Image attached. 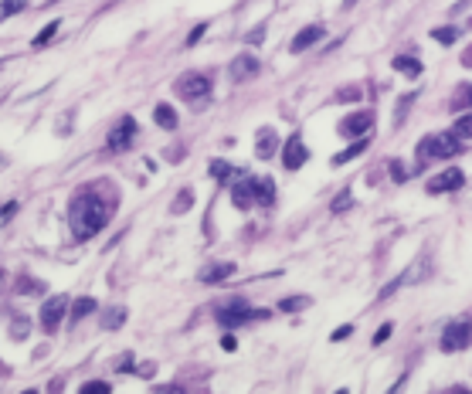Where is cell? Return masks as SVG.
Here are the masks:
<instances>
[{"instance_id":"obj_31","label":"cell","mask_w":472,"mask_h":394,"mask_svg":"<svg viewBox=\"0 0 472 394\" xmlns=\"http://www.w3.org/2000/svg\"><path fill=\"white\" fill-rule=\"evenodd\" d=\"M14 10H21V3H14V0H3V3H0V21H3V17H10Z\"/></svg>"},{"instance_id":"obj_45","label":"cell","mask_w":472,"mask_h":394,"mask_svg":"<svg viewBox=\"0 0 472 394\" xmlns=\"http://www.w3.org/2000/svg\"><path fill=\"white\" fill-rule=\"evenodd\" d=\"M0 292H3V272H0Z\"/></svg>"},{"instance_id":"obj_48","label":"cell","mask_w":472,"mask_h":394,"mask_svg":"<svg viewBox=\"0 0 472 394\" xmlns=\"http://www.w3.org/2000/svg\"><path fill=\"white\" fill-rule=\"evenodd\" d=\"M14 3H24V0H14Z\"/></svg>"},{"instance_id":"obj_6","label":"cell","mask_w":472,"mask_h":394,"mask_svg":"<svg viewBox=\"0 0 472 394\" xmlns=\"http://www.w3.org/2000/svg\"><path fill=\"white\" fill-rule=\"evenodd\" d=\"M370 126H374V113H370V109H360V113H350V116L343 119V122L337 126V133L347 136V140H364V136L370 133Z\"/></svg>"},{"instance_id":"obj_36","label":"cell","mask_w":472,"mask_h":394,"mask_svg":"<svg viewBox=\"0 0 472 394\" xmlns=\"http://www.w3.org/2000/svg\"><path fill=\"white\" fill-rule=\"evenodd\" d=\"M350 333H354V326H340V330H333L330 340H343V337H350Z\"/></svg>"},{"instance_id":"obj_22","label":"cell","mask_w":472,"mask_h":394,"mask_svg":"<svg viewBox=\"0 0 472 394\" xmlns=\"http://www.w3.org/2000/svg\"><path fill=\"white\" fill-rule=\"evenodd\" d=\"M452 133H455L459 140H469V136H472V113H466V116H459V119H455Z\"/></svg>"},{"instance_id":"obj_1","label":"cell","mask_w":472,"mask_h":394,"mask_svg":"<svg viewBox=\"0 0 472 394\" xmlns=\"http://www.w3.org/2000/svg\"><path fill=\"white\" fill-rule=\"evenodd\" d=\"M109 214H113V204L102 200L95 191L75 194L72 204H68V225H72L75 238H92L95 232H102L106 221H109Z\"/></svg>"},{"instance_id":"obj_17","label":"cell","mask_w":472,"mask_h":394,"mask_svg":"<svg viewBox=\"0 0 472 394\" xmlns=\"http://www.w3.org/2000/svg\"><path fill=\"white\" fill-rule=\"evenodd\" d=\"M255 194H258V204H276V184L269 177H255Z\"/></svg>"},{"instance_id":"obj_10","label":"cell","mask_w":472,"mask_h":394,"mask_svg":"<svg viewBox=\"0 0 472 394\" xmlns=\"http://www.w3.org/2000/svg\"><path fill=\"white\" fill-rule=\"evenodd\" d=\"M133 136H136V119H122V122H119L116 129H113V133H109V150H126V147H129V143H133Z\"/></svg>"},{"instance_id":"obj_12","label":"cell","mask_w":472,"mask_h":394,"mask_svg":"<svg viewBox=\"0 0 472 394\" xmlns=\"http://www.w3.org/2000/svg\"><path fill=\"white\" fill-rule=\"evenodd\" d=\"M276 150H279L276 129H272V126H262V129H258V136H255V153H258L262 160H269Z\"/></svg>"},{"instance_id":"obj_38","label":"cell","mask_w":472,"mask_h":394,"mask_svg":"<svg viewBox=\"0 0 472 394\" xmlns=\"http://www.w3.org/2000/svg\"><path fill=\"white\" fill-rule=\"evenodd\" d=\"M153 394H184V391H180L177 384H167V388H157V391H153Z\"/></svg>"},{"instance_id":"obj_13","label":"cell","mask_w":472,"mask_h":394,"mask_svg":"<svg viewBox=\"0 0 472 394\" xmlns=\"http://www.w3.org/2000/svg\"><path fill=\"white\" fill-rule=\"evenodd\" d=\"M255 72H258V62H255L252 55H238L235 62H232V72H228V75L235 82H245V79H252Z\"/></svg>"},{"instance_id":"obj_49","label":"cell","mask_w":472,"mask_h":394,"mask_svg":"<svg viewBox=\"0 0 472 394\" xmlns=\"http://www.w3.org/2000/svg\"><path fill=\"white\" fill-rule=\"evenodd\" d=\"M337 394H347V391H337Z\"/></svg>"},{"instance_id":"obj_37","label":"cell","mask_w":472,"mask_h":394,"mask_svg":"<svg viewBox=\"0 0 472 394\" xmlns=\"http://www.w3.org/2000/svg\"><path fill=\"white\" fill-rule=\"evenodd\" d=\"M204 31H207V28H204V24H200V28H194V31H191V38H187V44H197V41H200V35H204Z\"/></svg>"},{"instance_id":"obj_44","label":"cell","mask_w":472,"mask_h":394,"mask_svg":"<svg viewBox=\"0 0 472 394\" xmlns=\"http://www.w3.org/2000/svg\"><path fill=\"white\" fill-rule=\"evenodd\" d=\"M3 374H7V367H3V364H0V377H3Z\"/></svg>"},{"instance_id":"obj_11","label":"cell","mask_w":472,"mask_h":394,"mask_svg":"<svg viewBox=\"0 0 472 394\" xmlns=\"http://www.w3.org/2000/svg\"><path fill=\"white\" fill-rule=\"evenodd\" d=\"M232 200H235V207H241V211H248L252 204H258V194H255V177L238 180L235 187H232Z\"/></svg>"},{"instance_id":"obj_3","label":"cell","mask_w":472,"mask_h":394,"mask_svg":"<svg viewBox=\"0 0 472 394\" xmlns=\"http://www.w3.org/2000/svg\"><path fill=\"white\" fill-rule=\"evenodd\" d=\"M469 344H472V319L469 316L449 319L445 330H442V350H445V354H455V350H466Z\"/></svg>"},{"instance_id":"obj_40","label":"cell","mask_w":472,"mask_h":394,"mask_svg":"<svg viewBox=\"0 0 472 394\" xmlns=\"http://www.w3.org/2000/svg\"><path fill=\"white\" fill-rule=\"evenodd\" d=\"M221 347H225V350H235L238 344H235V337H232V333H228V337H225V340H221Z\"/></svg>"},{"instance_id":"obj_7","label":"cell","mask_w":472,"mask_h":394,"mask_svg":"<svg viewBox=\"0 0 472 394\" xmlns=\"http://www.w3.org/2000/svg\"><path fill=\"white\" fill-rule=\"evenodd\" d=\"M65 313H68V299H65V296H51V299L41 306V326H44V333H55V330L62 326Z\"/></svg>"},{"instance_id":"obj_8","label":"cell","mask_w":472,"mask_h":394,"mask_svg":"<svg viewBox=\"0 0 472 394\" xmlns=\"http://www.w3.org/2000/svg\"><path fill=\"white\" fill-rule=\"evenodd\" d=\"M306 160H310V150H306L303 136H299V133L289 136V143H285V150H282V167H285V170H299Z\"/></svg>"},{"instance_id":"obj_28","label":"cell","mask_w":472,"mask_h":394,"mask_svg":"<svg viewBox=\"0 0 472 394\" xmlns=\"http://www.w3.org/2000/svg\"><path fill=\"white\" fill-rule=\"evenodd\" d=\"M191 200H194V194H191V191H180V194H177V200H173V211H177V214H184V211L191 207Z\"/></svg>"},{"instance_id":"obj_15","label":"cell","mask_w":472,"mask_h":394,"mask_svg":"<svg viewBox=\"0 0 472 394\" xmlns=\"http://www.w3.org/2000/svg\"><path fill=\"white\" fill-rule=\"evenodd\" d=\"M235 276V262H218V265H207L204 272H200V282L204 285H214V282H221V279Z\"/></svg>"},{"instance_id":"obj_4","label":"cell","mask_w":472,"mask_h":394,"mask_svg":"<svg viewBox=\"0 0 472 394\" xmlns=\"http://www.w3.org/2000/svg\"><path fill=\"white\" fill-rule=\"evenodd\" d=\"M173 92H177L184 102L197 106V102H204V99L211 95V79H207V75H200V72H187V75H180V79H177Z\"/></svg>"},{"instance_id":"obj_25","label":"cell","mask_w":472,"mask_h":394,"mask_svg":"<svg viewBox=\"0 0 472 394\" xmlns=\"http://www.w3.org/2000/svg\"><path fill=\"white\" fill-rule=\"evenodd\" d=\"M122 323H126V310H109V316H102V326H106V330H116Z\"/></svg>"},{"instance_id":"obj_42","label":"cell","mask_w":472,"mask_h":394,"mask_svg":"<svg viewBox=\"0 0 472 394\" xmlns=\"http://www.w3.org/2000/svg\"><path fill=\"white\" fill-rule=\"evenodd\" d=\"M462 65H469V68H472V48L466 51V55H462Z\"/></svg>"},{"instance_id":"obj_43","label":"cell","mask_w":472,"mask_h":394,"mask_svg":"<svg viewBox=\"0 0 472 394\" xmlns=\"http://www.w3.org/2000/svg\"><path fill=\"white\" fill-rule=\"evenodd\" d=\"M449 394H472V391H466V388H452Z\"/></svg>"},{"instance_id":"obj_14","label":"cell","mask_w":472,"mask_h":394,"mask_svg":"<svg viewBox=\"0 0 472 394\" xmlns=\"http://www.w3.org/2000/svg\"><path fill=\"white\" fill-rule=\"evenodd\" d=\"M319 38H323V28H319V24H310V28H303V31L296 35V41H292L289 48H292V51L299 55V51H306V48H313V44H316V41H319Z\"/></svg>"},{"instance_id":"obj_19","label":"cell","mask_w":472,"mask_h":394,"mask_svg":"<svg viewBox=\"0 0 472 394\" xmlns=\"http://www.w3.org/2000/svg\"><path fill=\"white\" fill-rule=\"evenodd\" d=\"M153 119H157V126H163V129H173V126H177V113H173V106H167V102H160L157 109H153Z\"/></svg>"},{"instance_id":"obj_26","label":"cell","mask_w":472,"mask_h":394,"mask_svg":"<svg viewBox=\"0 0 472 394\" xmlns=\"http://www.w3.org/2000/svg\"><path fill=\"white\" fill-rule=\"evenodd\" d=\"M79 394H113V388L106 381H88V384H82Z\"/></svg>"},{"instance_id":"obj_20","label":"cell","mask_w":472,"mask_h":394,"mask_svg":"<svg viewBox=\"0 0 472 394\" xmlns=\"http://www.w3.org/2000/svg\"><path fill=\"white\" fill-rule=\"evenodd\" d=\"M235 173H238V170L232 167V163H225V160H211V177H214V180H221V184H225V180H232Z\"/></svg>"},{"instance_id":"obj_21","label":"cell","mask_w":472,"mask_h":394,"mask_svg":"<svg viewBox=\"0 0 472 394\" xmlns=\"http://www.w3.org/2000/svg\"><path fill=\"white\" fill-rule=\"evenodd\" d=\"M88 313H95V299H92V296H82L79 303L72 306V319H82V316H88Z\"/></svg>"},{"instance_id":"obj_47","label":"cell","mask_w":472,"mask_h":394,"mask_svg":"<svg viewBox=\"0 0 472 394\" xmlns=\"http://www.w3.org/2000/svg\"><path fill=\"white\" fill-rule=\"evenodd\" d=\"M24 394H38V391H24Z\"/></svg>"},{"instance_id":"obj_39","label":"cell","mask_w":472,"mask_h":394,"mask_svg":"<svg viewBox=\"0 0 472 394\" xmlns=\"http://www.w3.org/2000/svg\"><path fill=\"white\" fill-rule=\"evenodd\" d=\"M404 381H408V374H401V377L394 381V388H391V391H388V394H397V391H401V388H404Z\"/></svg>"},{"instance_id":"obj_30","label":"cell","mask_w":472,"mask_h":394,"mask_svg":"<svg viewBox=\"0 0 472 394\" xmlns=\"http://www.w3.org/2000/svg\"><path fill=\"white\" fill-rule=\"evenodd\" d=\"M391 333H394V323H384V326H381V330L374 333V347H381V344H384V340H388Z\"/></svg>"},{"instance_id":"obj_35","label":"cell","mask_w":472,"mask_h":394,"mask_svg":"<svg viewBox=\"0 0 472 394\" xmlns=\"http://www.w3.org/2000/svg\"><path fill=\"white\" fill-rule=\"evenodd\" d=\"M391 173H394V180H408V177H404V167H401L397 160H391Z\"/></svg>"},{"instance_id":"obj_18","label":"cell","mask_w":472,"mask_h":394,"mask_svg":"<svg viewBox=\"0 0 472 394\" xmlns=\"http://www.w3.org/2000/svg\"><path fill=\"white\" fill-rule=\"evenodd\" d=\"M367 143H370V140H367V136H364V140H354V143H350V147H347V150H343V153H337V157H333V167H343V163H347V160L360 157V153H364V150H367Z\"/></svg>"},{"instance_id":"obj_2","label":"cell","mask_w":472,"mask_h":394,"mask_svg":"<svg viewBox=\"0 0 472 394\" xmlns=\"http://www.w3.org/2000/svg\"><path fill=\"white\" fill-rule=\"evenodd\" d=\"M462 153V140L455 136V133H435V136H425L422 143H418V170L422 167H428L432 160H445V157H459Z\"/></svg>"},{"instance_id":"obj_27","label":"cell","mask_w":472,"mask_h":394,"mask_svg":"<svg viewBox=\"0 0 472 394\" xmlns=\"http://www.w3.org/2000/svg\"><path fill=\"white\" fill-rule=\"evenodd\" d=\"M41 289H44V282H38V279H21V285H17V292H21V296H28V292H41Z\"/></svg>"},{"instance_id":"obj_23","label":"cell","mask_w":472,"mask_h":394,"mask_svg":"<svg viewBox=\"0 0 472 394\" xmlns=\"http://www.w3.org/2000/svg\"><path fill=\"white\" fill-rule=\"evenodd\" d=\"M310 306V296H292V299H282L279 303V310L282 313H292V310H306Z\"/></svg>"},{"instance_id":"obj_5","label":"cell","mask_w":472,"mask_h":394,"mask_svg":"<svg viewBox=\"0 0 472 394\" xmlns=\"http://www.w3.org/2000/svg\"><path fill=\"white\" fill-rule=\"evenodd\" d=\"M262 316H265L262 310H252V306H248L245 299H232L228 306H221V313H218V323L232 330V326H241V323H252V319H262Z\"/></svg>"},{"instance_id":"obj_9","label":"cell","mask_w":472,"mask_h":394,"mask_svg":"<svg viewBox=\"0 0 472 394\" xmlns=\"http://www.w3.org/2000/svg\"><path fill=\"white\" fill-rule=\"evenodd\" d=\"M462 184H466V173L449 167L445 173H438L435 180H428V194H449V191H459Z\"/></svg>"},{"instance_id":"obj_46","label":"cell","mask_w":472,"mask_h":394,"mask_svg":"<svg viewBox=\"0 0 472 394\" xmlns=\"http://www.w3.org/2000/svg\"><path fill=\"white\" fill-rule=\"evenodd\" d=\"M466 99H469V102H472V88H469V92H466Z\"/></svg>"},{"instance_id":"obj_16","label":"cell","mask_w":472,"mask_h":394,"mask_svg":"<svg viewBox=\"0 0 472 394\" xmlns=\"http://www.w3.org/2000/svg\"><path fill=\"white\" fill-rule=\"evenodd\" d=\"M394 68H397L401 75H408V79H418V75H422V62H418V58H408V55H397V58H394Z\"/></svg>"},{"instance_id":"obj_34","label":"cell","mask_w":472,"mask_h":394,"mask_svg":"<svg viewBox=\"0 0 472 394\" xmlns=\"http://www.w3.org/2000/svg\"><path fill=\"white\" fill-rule=\"evenodd\" d=\"M347 207H350V194H340L333 200V211H347Z\"/></svg>"},{"instance_id":"obj_24","label":"cell","mask_w":472,"mask_h":394,"mask_svg":"<svg viewBox=\"0 0 472 394\" xmlns=\"http://www.w3.org/2000/svg\"><path fill=\"white\" fill-rule=\"evenodd\" d=\"M55 35H58V21H51V24H44V28H41V35H38V38H35V48H44V44H48V41L55 38Z\"/></svg>"},{"instance_id":"obj_41","label":"cell","mask_w":472,"mask_h":394,"mask_svg":"<svg viewBox=\"0 0 472 394\" xmlns=\"http://www.w3.org/2000/svg\"><path fill=\"white\" fill-rule=\"evenodd\" d=\"M153 370H157L153 364H143V367H140V374H143V377H153Z\"/></svg>"},{"instance_id":"obj_29","label":"cell","mask_w":472,"mask_h":394,"mask_svg":"<svg viewBox=\"0 0 472 394\" xmlns=\"http://www.w3.org/2000/svg\"><path fill=\"white\" fill-rule=\"evenodd\" d=\"M455 35H459L455 28H438V31H432V38L442 41V44H452V41H455Z\"/></svg>"},{"instance_id":"obj_32","label":"cell","mask_w":472,"mask_h":394,"mask_svg":"<svg viewBox=\"0 0 472 394\" xmlns=\"http://www.w3.org/2000/svg\"><path fill=\"white\" fill-rule=\"evenodd\" d=\"M262 38H265V24H258L255 31H248V44H262Z\"/></svg>"},{"instance_id":"obj_33","label":"cell","mask_w":472,"mask_h":394,"mask_svg":"<svg viewBox=\"0 0 472 394\" xmlns=\"http://www.w3.org/2000/svg\"><path fill=\"white\" fill-rule=\"evenodd\" d=\"M411 99H415V92H408V95L401 99V106H397V119H404V113H408V106H411Z\"/></svg>"}]
</instances>
